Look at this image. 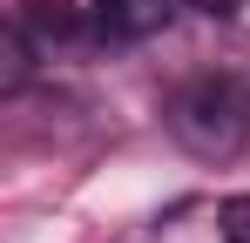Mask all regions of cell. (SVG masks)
Listing matches in <instances>:
<instances>
[{
	"mask_svg": "<svg viewBox=\"0 0 250 243\" xmlns=\"http://www.w3.org/2000/svg\"><path fill=\"white\" fill-rule=\"evenodd\" d=\"M216 223H223V243H250V196H230L216 209Z\"/></svg>",
	"mask_w": 250,
	"mask_h": 243,
	"instance_id": "obj_4",
	"label": "cell"
},
{
	"mask_svg": "<svg viewBox=\"0 0 250 243\" xmlns=\"http://www.w3.org/2000/svg\"><path fill=\"white\" fill-rule=\"evenodd\" d=\"M189 7H203V14H216V20H230V14H237L244 0H189Z\"/></svg>",
	"mask_w": 250,
	"mask_h": 243,
	"instance_id": "obj_5",
	"label": "cell"
},
{
	"mask_svg": "<svg viewBox=\"0 0 250 243\" xmlns=\"http://www.w3.org/2000/svg\"><path fill=\"white\" fill-rule=\"evenodd\" d=\"M95 7V27L102 34H115V40H142V34H156V27H169V0H88Z\"/></svg>",
	"mask_w": 250,
	"mask_h": 243,
	"instance_id": "obj_3",
	"label": "cell"
},
{
	"mask_svg": "<svg viewBox=\"0 0 250 243\" xmlns=\"http://www.w3.org/2000/svg\"><path fill=\"white\" fill-rule=\"evenodd\" d=\"M14 34L21 47H34V54H61V47H82L88 40V14L75 0H21V14H14Z\"/></svg>",
	"mask_w": 250,
	"mask_h": 243,
	"instance_id": "obj_2",
	"label": "cell"
},
{
	"mask_svg": "<svg viewBox=\"0 0 250 243\" xmlns=\"http://www.w3.org/2000/svg\"><path fill=\"white\" fill-rule=\"evenodd\" d=\"M169 135L203 162H230L250 142V88L237 75H196L169 95Z\"/></svg>",
	"mask_w": 250,
	"mask_h": 243,
	"instance_id": "obj_1",
	"label": "cell"
}]
</instances>
